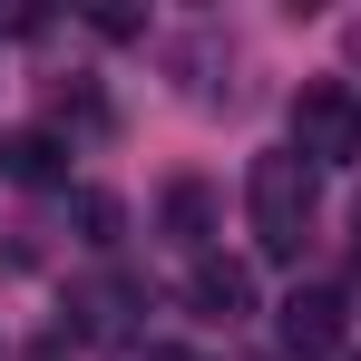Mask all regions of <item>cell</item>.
Here are the masks:
<instances>
[{
	"instance_id": "obj_1",
	"label": "cell",
	"mask_w": 361,
	"mask_h": 361,
	"mask_svg": "<svg viewBox=\"0 0 361 361\" xmlns=\"http://www.w3.org/2000/svg\"><path fill=\"white\" fill-rule=\"evenodd\" d=\"M244 215H254V244H264L274 264H302V235H312V215H322V166H302L293 147L254 157V166H244Z\"/></svg>"
},
{
	"instance_id": "obj_2",
	"label": "cell",
	"mask_w": 361,
	"mask_h": 361,
	"mask_svg": "<svg viewBox=\"0 0 361 361\" xmlns=\"http://www.w3.org/2000/svg\"><path fill=\"white\" fill-rule=\"evenodd\" d=\"M293 157L302 166H352L361 157V98L342 78H312L293 98Z\"/></svg>"
},
{
	"instance_id": "obj_3",
	"label": "cell",
	"mask_w": 361,
	"mask_h": 361,
	"mask_svg": "<svg viewBox=\"0 0 361 361\" xmlns=\"http://www.w3.org/2000/svg\"><path fill=\"white\" fill-rule=\"evenodd\" d=\"M274 332H283V352H293V361H322V352L352 342V302L332 293V283H293L283 312H274Z\"/></svg>"
},
{
	"instance_id": "obj_4",
	"label": "cell",
	"mask_w": 361,
	"mask_h": 361,
	"mask_svg": "<svg viewBox=\"0 0 361 361\" xmlns=\"http://www.w3.org/2000/svg\"><path fill=\"white\" fill-rule=\"evenodd\" d=\"M185 302H195L205 322H225V332H235L244 312H254V264H235V254H195V274H185Z\"/></svg>"
},
{
	"instance_id": "obj_5",
	"label": "cell",
	"mask_w": 361,
	"mask_h": 361,
	"mask_svg": "<svg viewBox=\"0 0 361 361\" xmlns=\"http://www.w3.org/2000/svg\"><path fill=\"white\" fill-rule=\"evenodd\" d=\"M166 225H176V244H205V225H215L205 185H166Z\"/></svg>"
},
{
	"instance_id": "obj_6",
	"label": "cell",
	"mask_w": 361,
	"mask_h": 361,
	"mask_svg": "<svg viewBox=\"0 0 361 361\" xmlns=\"http://www.w3.org/2000/svg\"><path fill=\"white\" fill-rule=\"evenodd\" d=\"M0 166L10 176H59V147L49 137H0Z\"/></svg>"
},
{
	"instance_id": "obj_7",
	"label": "cell",
	"mask_w": 361,
	"mask_h": 361,
	"mask_svg": "<svg viewBox=\"0 0 361 361\" xmlns=\"http://www.w3.org/2000/svg\"><path fill=\"white\" fill-rule=\"evenodd\" d=\"M352 274H361V215H352Z\"/></svg>"
},
{
	"instance_id": "obj_8",
	"label": "cell",
	"mask_w": 361,
	"mask_h": 361,
	"mask_svg": "<svg viewBox=\"0 0 361 361\" xmlns=\"http://www.w3.org/2000/svg\"><path fill=\"white\" fill-rule=\"evenodd\" d=\"M147 361H185V352H147Z\"/></svg>"
}]
</instances>
